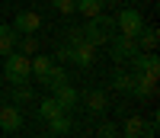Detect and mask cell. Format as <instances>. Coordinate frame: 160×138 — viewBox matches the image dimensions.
I'll list each match as a JSON object with an SVG mask.
<instances>
[{
    "label": "cell",
    "instance_id": "1",
    "mask_svg": "<svg viewBox=\"0 0 160 138\" xmlns=\"http://www.w3.org/2000/svg\"><path fill=\"white\" fill-rule=\"evenodd\" d=\"M83 29V42L99 48V45H109V39L115 35V16H106V13H99V16L87 19V26H80Z\"/></svg>",
    "mask_w": 160,
    "mask_h": 138
},
{
    "label": "cell",
    "instance_id": "2",
    "mask_svg": "<svg viewBox=\"0 0 160 138\" xmlns=\"http://www.w3.org/2000/svg\"><path fill=\"white\" fill-rule=\"evenodd\" d=\"M3 77L10 80L13 87H19V84H29V77H32L29 55H22V51H10L7 58H3Z\"/></svg>",
    "mask_w": 160,
    "mask_h": 138
},
{
    "label": "cell",
    "instance_id": "3",
    "mask_svg": "<svg viewBox=\"0 0 160 138\" xmlns=\"http://www.w3.org/2000/svg\"><path fill=\"white\" fill-rule=\"evenodd\" d=\"M131 61V74L135 77H144V80H151V84H157L160 80V61H157V55L154 51H138L135 58H128Z\"/></svg>",
    "mask_w": 160,
    "mask_h": 138
},
{
    "label": "cell",
    "instance_id": "4",
    "mask_svg": "<svg viewBox=\"0 0 160 138\" xmlns=\"http://www.w3.org/2000/svg\"><path fill=\"white\" fill-rule=\"evenodd\" d=\"M141 26H144L141 10H135V7H125V10L115 16V29H118V35H131V39H135V35L141 32Z\"/></svg>",
    "mask_w": 160,
    "mask_h": 138
},
{
    "label": "cell",
    "instance_id": "5",
    "mask_svg": "<svg viewBox=\"0 0 160 138\" xmlns=\"http://www.w3.org/2000/svg\"><path fill=\"white\" fill-rule=\"evenodd\" d=\"M38 26H42V16L32 10H19L16 16H13V32L16 35H35Z\"/></svg>",
    "mask_w": 160,
    "mask_h": 138
},
{
    "label": "cell",
    "instance_id": "6",
    "mask_svg": "<svg viewBox=\"0 0 160 138\" xmlns=\"http://www.w3.org/2000/svg\"><path fill=\"white\" fill-rule=\"evenodd\" d=\"M109 45H112V58L115 61H128V58H135V55L141 51L138 39H131V35H112Z\"/></svg>",
    "mask_w": 160,
    "mask_h": 138
},
{
    "label": "cell",
    "instance_id": "7",
    "mask_svg": "<svg viewBox=\"0 0 160 138\" xmlns=\"http://www.w3.org/2000/svg\"><path fill=\"white\" fill-rule=\"evenodd\" d=\"M0 129H3L7 135L22 129V109L16 103H3V106H0Z\"/></svg>",
    "mask_w": 160,
    "mask_h": 138
},
{
    "label": "cell",
    "instance_id": "8",
    "mask_svg": "<svg viewBox=\"0 0 160 138\" xmlns=\"http://www.w3.org/2000/svg\"><path fill=\"white\" fill-rule=\"evenodd\" d=\"M68 61H74L77 67H90L93 61H96V48L87 45V42H77V45H71V58Z\"/></svg>",
    "mask_w": 160,
    "mask_h": 138
},
{
    "label": "cell",
    "instance_id": "9",
    "mask_svg": "<svg viewBox=\"0 0 160 138\" xmlns=\"http://www.w3.org/2000/svg\"><path fill=\"white\" fill-rule=\"evenodd\" d=\"M87 109L93 116H106V109H109V96H106V90H99V87H93V90H87Z\"/></svg>",
    "mask_w": 160,
    "mask_h": 138
},
{
    "label": "cell",
    "instance_id": "10",
    "mask_svg": "<svg viewBox=\"0 0 160 138\" xmlns=\"http://www.w3.org/2000/svg\"><path fill=\"white\" fill-rule=\"evenodd\" d=\"M118 135H125V138H151L148 135V122H144L141 116H128L125 119V129L118 132Z\"/></svg>",
    "mask_w": 160,
    "mask_h": 138
},
{
    "label": "cell",
    "instance_id": "11",
    "mask_svg": "<svg viewBox=\"0 0 160 138\" xmlns=\"http://www.w3.org/2000/svg\"><path fill=\"white\" fill-rule=\"evenodd\" d=\"M135 39H138V48L154 51V48H157V42H160V29H157V26H141V32H138Z\"/></svg>",
    "mask_w": 160,
    "mask_h": 138
},
{
    "label": "cell",
    "instance_id": "12",
    "mask_svg": "<svg viewBox=\"0 0 160 138\" xmlns=\"http://www.w3.org/2000/svg\"><path fill=\"white\" fill-rule=\"evenodd\" d=\"M10 51H16V32H13V26L0 23V58H7Z\"/></svg>",
    "mask_w": 160,
    "mask_h": 138
},
{
    "label": "cell",
    "instance_id": "13",
    "mask_svg": "<svg viewBox=\"0 0 160 138\" xmlns=\"http://www.w3.org/2000/svg\"><path fill=\"white\" fill-rule=\"evenodd\" d=\"M55 100H58V106L64 113H68V109H74V103H77V90L71 84H61V87H55Z\"/></svg>",
    "mask_w": 160,
    "mask_h": 138
},
{
    "label": "cell",
    "instance_id": "14",
    "mask_svg": "<svg viewBox=\"0 0 160 138\" xmlns=\"http://www.w3.org/2000/svg\"><path fill=\"white\" fill-rule=\"evenodd\" d=\"M51 64H55V58H48V55H32V58H29L32 77H38V84H42V77L51 71Z\"/></svg>",
    "mask_w": 160,
    "mask_h": 138
},
{
    "label": "cell",
    "instance_id": "15",
    "mask_svg": "<svg viewBox=\"0 0 160 138\" xmlns=\"http://www.w3.org/2000/svg\"><path fill=\"white\" fill-rule=\"evenodd\" d=\"M154 93H157V84H151V80H144V77H135V84H131V93H128V96H138V100H151Z\"/></svg>",
    "mask_w": 160,
    "mask_h": 138
},
{
    "label": "cell",
    "instance_id": "16",
    "mask_svg": "<svg viewBox=\"0 0 160 138\" xmlns=\"http://www.w3.org/2000/svg\"><path fill=\"white\" fill-rule=\"evenodd\" d=\"M42 84L55 90V87H61V84H71V80H68V71H64V67H58V64H51V71H48V74L42 77Z\"/></svg>",
    "mask_w": 160,
    "mask_h": 138
},
{
    "label": "cell",
    "instance_id": "17",
    "mask_svg": "<svg viewBox=\"0 0 160 138\" xmlns=\"http://www.w3.org/2000/svg\"><path fill=\"white\" fill-rule=\"evenodd\" d=\"M131 84H135V74L131 71H112V87L118 93H131Z\"/></svg>",
    "mask_w": 160,
    "mask_h": 138
},
{
    "label": "cell",
    "instance_id": "18",
    "mask_svg": "<svg viewBox=\"0 0 160 138\" xmlns=\"http://www.w3.org/2000/svg\"><path fill=\"white\" fill-rule=\"evenodd\" d=\"M102 7H106V0H77V13H83L87 19L99 16V13H102Z\"/></svg>",
    "mask_w": 160,
    "mask_h": 138
},
{
    "label": "cell",
    "instance_id": "19",
    "mask_svg": "<svg viewBox=\"0 0 160 138\" xmlns=\"http://www.w3.org/2000/svg\"><path fill=\"white\" fill-rule=\"evenodd\" d=\"M64 113V109L58 106V100H55V96H48V100H42V103H38V119H55V116H61Z\"/></svg>",
    "mask_w": 160,
    "mask_h": 138
},
{
    "label": "cell",
    "instance_id": "20",
    "mask_svg": "<svg viewBox=\"0 0 160 138\" xmlns=\"http://www.w3.org/2000/svg\"><path fill=\"white\" fill-rule=\"evenodd\" d=\"M68 132H71V119H68V113L48 119V135H68Z\"/></svg>",
    "mask_w": 160,
    "mask_h": 138
},
{
    "label": "cell",
    "instance_id": "21",
    "mask_svg": "<svg viewBox=\"0 0 160 138\" xmlns=\"http://www.w3.org/2000/svg\"><path fill=\"white\" fill-rule=\"evenodd\" d=\"M16 45H19V51H22V55H29V58L38 51V42H35V35H16Z\"/></svg>",
    "mask_w": 160,
    "mask_h": 138
},
{
    "label": "cell",
    "instance_id": "22",
    "mask_svg": "<svg viewBox=\"0 0 160 138\" xmlns=\"http://www.w3.org/2000/svg\"><path fill=\"white\" fill-rule=\"evenodd\" d=\"M51 7L68 16V13H77V0H51Z\"/></svg>",
    "mask_w": 160,
    "mask_h": 138
},
{
    "label": "cell",
    "instance_id": "23",
    "mask_svg": "<svg viewBox=\"0 0 160 138\" xmlns=\"http://www.w3.org/2000/svg\"><path fill=\"white\" fill-rule=\"evenodd\" d=\"M64 42H68V45H77V42H83V29H80V26H71V29L64 32Z\"/></svg>",
    "mask_w": 160,
    "mask_h": 138
},
{
    "label": "cell",
    "instance_id": "24",
    "mask_svg": "<svg viewBox=\"0 0 160 138\" xmlns=\"http://www.w3.org/2000/svg\"><path fill=\"white\" fill-rule=\"evenodd\" d=\"M99 138H118V129H115V122H102V125L96 129Z\"/></svg>",
    "mask_w": 160,
    "mask_h": 138
},
{
    "label": "cell",
    "instance_id": "25",
    "mask_svg": "<svg viewBox=\"0 0 160 138\" xmlns=\"http://www.w3.org/2000/svg\"><path fill=\"white\" fill-rule=\"evenodd\" d=\"M26 100H32V87L29 84H19L16 87V103H26Z\"/></svg>",
    "mask_w": 160,
    "mask_h": 138
},
{
    "label": "cell",
    "instance_id": "26",
    "mask_svg": "<svg viewBox=\"0 0 160 138\" xmlns=\"http://www.w3.org/2000/svg\"><path fill=\"white\" fill-rule=\"evenodd\" d=\"M106 3H122V0H106Z\"/></svg>",
    "mask_w": 160,
    "mask_h": 138
},
{
    "label": "cell",
    "instance_id": "27",
    "mask_svg": "<svg viewBox=\"0 0 160 138\" xmlns=\"http://www.w3.org/2000/svg\"><path fill=\"white\" fill-rule=\"evenodd\" d=\"M131 3H141V0H131Z\"/></svg>",
    "mask_w": 160,
    "mask_h": 138
}]
</instances>
